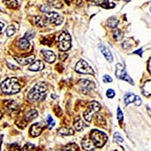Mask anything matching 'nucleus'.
Instances as JSON below:
<instances>
[{"mask_svg":"<svg viewBox=\"0 0 151 151\" xmlns=\"http://www.w3.org/2000/svg\"><path fill=\"white\" fill-rule=\"evenodd\" d=\"M47 89L48 88L45 83H37L29 91L27 95V97L32 102L41 101V100H43L45 97Z\"/></svg>","mask_w":151,"mask_h":151,"instance_id":"obj_1","label":"nucleus"},{"mask_svg":"<svg viewBox=\"0 0 151 151\" xmlns=\"http://www.w3.org/2000/svg\"><path fill=\"white\" fill-rule=\"evenodd\" d=\"M1 88L2 91L6 94H15L19 92L21 86L17 78H10L1 83Z\"/></svg>","mask_w":151,"mask_h":151,"instance_id":"obj_2","label":"nucleus"},{"mask_svg":"<svg viewBox=\"0 0 151 151\" xmlns=\"http://www.w3.org/2000/svg\"><path fill=\"white\" fill-rule=\"evenodd\" d=\"M90 138L96 147H102L106 143L108 137L104 132L94 129L90 133Z\"/></svg>","mask_w":151,"mask_h":151,"instance_id":"obj_3","label":"nucleus"},{"mask_svg":"<svg viewBox=\"0 0 151 151\" xmlns=\"http://www.w3.org/2000/svg\"><path fill=\"white\" fill-rule=\"evenodd\" d=\"M71 47V37L70 33L67 32H63L59 37V49L60 51L66 52Z\"/></svg>","mask_w":151,"mask_h":151,"instance_id":"obj_4","label":"nucleus"},{"mask_svg":"<svg viewBox=\"0 0 151 151\" xmlns=\"http://www.w3.org/2000/svg\"><path fill=\"white\" fill-rule=\"evenodd\" d=\"M100 108H101V105L99 102L96 101L91 102L88 106V108L83 113V117L85 120L88 122H91L93 114L97 112Z\"/></svg>","mask_w":151,"mask_h":151,"instance_id":"obj_5","label":"nucleus"},{"mask_svg":"<svg viewBox=\"0 0 151 151\" xmlns=\"http://www.w3.org/2000/svg\"><path fill=\"white\" fill-rule=\"evenodd\" d=\"M116 76L118 79L128 82L131 85H134V83L131 77L125 71L124 67L120 63H117L116 65Z\"/></svg>","mask_w":151,"mask_h":151,"instance_id":"obj_6","label":"nucleus"},{"mask_svg":"<svg viewBox=\"0 0 151 151\" xmlns=\"http://www.w3.org/2000/svg\"><path fill=\"white\" fill-rule=\"evenodd\" d=\"M75 70L77 72L83 74H94V71L88 63L83 59H81L76 65Z\"/></svg>","mask_w":151,"mask_h":151,"instance_id":"obj_7","label":"nucleus"},{"mask_svg":"<svg viewBox=\"0 0 151 151\" xmlns=\"http://www.w3.org/2000/svg\"><path fill=\"white\" fill-rule=\"evenodd\" d=\"M78 85L81 87L82 91L85 94L91 92L96 87V85L93 82L87 79L79 80Z\"/></svg>","mask_w":151,"mask_h":151,"instance_id":"obj_8","label":"nucleus"},{"mask_svg":"<svg viewBox=\"0 0 151 151\" xmlns=\"http://www.w3.org/2000/svg\"><path fill=\"white\" fill-rule=\"evenodd\" d=\"M45 126L46 124L44 122H41L33 124L30 129V135L34 137L40 135L41 134L43 129L45 128Z\"/></svg>","mask_w":151,"mask_h":151,"instance_id":"obj_9","label":"nucleus"},{"mask_svg":"<svg viewBox=\"0 0 151 151\" xmlns=\"http://www.w3.org/2000/svg\"><path fill=\"white\" fill-rule=\"evenodd\" d=\"M46 18L50 22L59 26L64 21V18L55 12H50L46 15Z\"/></svg>","mask_w":151,"mask_h":151,"instance_id":"obj_10","label":"nucleus"},{"mask_svg":"<svg viewBox=\"0 0 151 151\" xmlns=\"http://www.w3.org/2000/svg\"><path fill=\"white\" fill-rule=\"evenodd\" d=\"M44 59L48 62V63H53L56 60V55L55 54L50 50H42L41 51Z\"/></svg>","mask_w":151,"mask_h":151,"instance_id":"obj_11","label":"nucleus"},{"mask_svg":"<svg viewBox=\"0 0 151 151\" xmlns=\"http://www.w3.org/2000/svg\"><path fill=\"white\" fill-rule=\"evenodd\" d=\"M99 48L100 49V51L102 53L104 56L105 57L106 59L109 62H112L113 60V57L112 55L110 52V50L105 47L104 45L102 44H99L98 45Z\"/></svg>","mask_w":151,"mask_h":151,"instance_id":"obj_12","label":"nucleus"},{"mask_svg":"<svg viewBox=\"0 0 151 151\" xmlns=\"http://www.w3.org/2000/svg\"><path fill=\"white\" fill-rule=\"evenodd\" d=\"M93 2L97 6H101L106 9H112L116 6V4L113 3H110L109 0H93Z\"/></svg>","mask_w":151,"mask_h":151,"instance_id":"obj_13","label":"nucleus"},{"mask_svg":"<svg viewBox=\"0 0 151 151\" xmlns=\"http://www.w3.org/2000/svg\"><path fill=\"white\" fill-rule=\"evenodd\" d=\"M15 59L21 65H27L30 64L35 60V56L31 55L26 58H19V57H15Z\"/></svg>","mask_w":151,"mask_h":151,"instance_id":"obj_14","label":"nucleus"},{"mask_svg":"<svg viewBox=\"0 0 151 151\" xmlns=\"http://www.w3.org/2000/svg\"><path fill=\"white\" fill-rule=\"evenodd\" d=\"M81 145L82 148L86 151H92L96 148L93 142L89 139H83L82 141Z\"/></svg>","mask_w":151,"mask_h":151,"instance_id":"obj_15","label":"nucleus"},{"mask_svg":"<svg viewBox=\"0 0 151 151\" xmlns=\"http://www.w3.org/2000/svg\"><path fill=\"white\" fill-rule=\"evenodd\" d=\"M44 68V64L43 62L41 60H37L30 65L29 67V70L33 71H41Z\"/></svg>","mask_w":151,"mask_h":151,"instance_id":"obj_16","label":"nucleus"},{"mask_svg":"<svg viewBox=\"0 0 151 151\" xmlns=\"http://www.w3.org/2000/svg\"><path fill=\"white\" fill-rule=\"evenodd\" d=\"M35 23L37 26L44 27H45L48 24V19L46 17L41 16H36L35 17Z\"/></svg>","mask_w":151,"mask_h":151,"instance_id":"obj_17","label":"nucleus"},{"mask_svg":"<svg viewBox=\"0 0 151 151\" xmlns=\"http://www.w3.org/2000/svg\"><path fill=\"white\" fill-rule=\"evenodd\" d=\"M38 116V112L35 109H32L29 111L25 116V120L27 122H31L32 120L36 118Z\"/></svg>","mask_w":151,"mask_h":151,"instance_id":"obj_18","label":"nucleus"},{"mask_svg":"<svg viewBox=\"0 0 151 151\" xmlns=\"http://www.w3.org/2000/svg\"><path fill=\"white\" fill-rule=\"evenodd\" d=\"M135 97L136 96L132 93H129L126 94L124 98V101L126 106H127L131 103H134L135 100Z\"/></svg>","mask_w":151,"mask_h":151,"instance_id":"obj_19","label":"nucleus"},{"mask_svg":"<svg viewBox=\"0 0 151 151\" xmlns=\"http://www.w3.org/2000/svg\"><path fill=\"white\" fill-rule=\"evenodd\" d=\"M150 80L146 81L142 87V93L146 97L150 96Z\"/></svg>","mask_w":151,"mask_h":151,"instance_id":"obj_20","label":"nucleus"},{"mask_svg":"<svg viewBox=\"0 0 151 151\" xmlns=\"http://www.w3.org/2000/svg\"><path fill=\"white\" fill-rule=\"evenodd\" d=\"M30 46V42L26 38H21L18 42V47L21 50H27Z\"/></svg>","mask_w":151,"mask_h":151,"instance_id":"obj_21","label":"nucleus"},{"mask_svg":"<svg viewBox=\"0 0 151 151\" xmlns=\"http://www.w3.org/2000/svg\"><path fill=\"white\" fill-rule=\"evenodd\" d=\"M5 106L9 111L10 112L17 111L18 109L17 105L14 102V101H7L5 103Z\"/></svg>","mask_w":151,"mask_h":151,"instance_id":"obj_22","label":"nucleus"},{"mask_svg":"<svg viewBox=\"0 0 151 151\" xmlns=\"http://www.w3.org/2000/svg\"><path fill=\"white\" fill-rule=\"evenodd\" d=\"M119 23V21L115 17H111L108 19V26L111 28H116Z\"/></svg>","mask_w":151,"mask_h":151,"instance_id":"obj_23","label":"nucleus"},{"mask_svg":"<svg viewBox=\"0 0 151 151\" xmlns=\"http://www.w3.org/2000/svg\"><path fill=\"white\" fill-rule=\"evenodd\" d=\"M48 4L56 9H60L63 6V4L59 0H48Z\"/></svg>","mask_w":151,"mask_h":151,"instance_id":"obj_24","label":"nucleus"},{"mask_svg":"<svg viewBox=\"0 0 151 151\" xmlns=\"http://www.w3.org/2000/svg\"><path fill=\"white\" fill-rule=\"evenodd\" d=\"M59 133L63 135H72L74 134V132L71 128H62L59 129Z\"/></svg>","mask_w":151,"mask_h":151,"instance_id":"obj_25","label":"nucleus"},{"mask_svg":"<svg viewBox=\"0 0 151 151\" xmlns=\"http://www.w3.org/2000/svg\"><path fill=\"white\" fill-rule=\"evenodd\" d=\"M124 36L123 32L120 29H116L113 33V37L116 41H120Z\"/></svg>","mask_w":151,"mask_h":151,"instance_id":"obj_26","label":"nucleus"},{"mask_svg":"<svg viewBox=\"0 0 151 151\" xmlns=\"http://www.w3.org/2000/svg\"><path fill=\"white\" fill-rule=\"evenodd\" d=\"M5 4L11 9H15L18 6V2L17 0H4Z\"/></svg>","mask_w":151,"mask_h":151,"instance_id":"obj_27","label":"nucleus"},{"mask_svg":"<svg viewBox=\"0 0 151 151\" xmlns=\"http://www.w3.org/2000/svg\"><path fill=\"white\" fill-rule=\"evenodd\" d=\"M74 127L78 131H81L85 127V123L82 120H79L74 123Z\"/></svg>","mask_w":151,"mask_h":151,"instance_id":"obj_28","label":"nucleus"},{"mask_svg":"<svg viewBox=\"0 0 151 151\" xmlns=\"http://www.w3.org/2000/svg\"><path fill=\"white\" fill-rule=\"evenodd\" d=\"M15 32H16V28L15 27V26H13V25H11V26H9L6 29L7 36L9 37H10L13 35H14Z\"/></svg>","mask_w":151,"mask_h":151,"instance_id":"obj_29","label":"nucleus"},{"mask_svg":"<svg viewBox=\"0 0 151 151\" xmlns=\"http://www.w3.org/2000/svg\"><path fill=\"white\" fill-rule=\"evenodd\" d=\"M47 123H48V128L49 129H51L55 124V121L53 120L52 117L49 115L47 117Z\"/></svg>","mask_w":151,"mask_h":151,"instance_id":"obj_30","label":"nucleus"},{"mask_svg":"<svg viewBox=\"0 0 151 151\" xmlns=\"http://www.w3.org/2000/svg\"><path fill=\"white\" fill-rule=\"evenodd\" d=\"M114 140L115 142L122 143L123 142V138L122 137L121 134L119 132H116L114 135Z\"/></svg>","mask_w":151,"mask_h":151,"instance_id":"obj_31","label":"nucleus"},{"mask_svg":"<svg viewBox=\"0 0 151 151\" xmlns=\"http://www.w3.org/2000/svg\"><path fill=\"white\" fill-rule=\"evenodd\" d=\"M106 96H107L108 98H111V99H112V98H113V97H114L115 96L116 93H115L114 91L113 90L109 89V90H107L106 93Z\"/></svg>","mask_w":151,"mask_h":151,"instance_id":"obj_32","label":"nucleus"},{"mask_svg":"<svg viewBox=\"0 0 151 151\" xmlns=\"http://www.w3.org/2000/svg\"><path fill=\"white\" fill-rule=\"evenodd\" d=\"M10 151H21L20 147L17 144H13L10 146Z\"/></svg>","mask_w":151,"mask_h":151,"instance_id":"obj_33","label":"nucleus"},{"mask_svg":"<svg viewBox=\"0 0 151 151\" xmlns=\"http://www.w3.org/2000/svg\"><path fill=\"white\" fill-rule=\"evenodd\" d=\"M117 119L119 120L120 121H122L123 120V112L121 110V109L119 107L117 109Z\"/></svg>","mask_w":151,"mask_h":151,"instance_id":"obj_34","label":"nucleus"},{"mask_svg":"<svg viewBox=\"0 0 151 151\" xmlns=\"http://www.w3.org/2000/svg\"><path fill=\"white\" fill-rule=\"evenodd\" d=\"M41 12H44V13H48L50 12V7L47 5H42L41 6L40 8Z\"/></svg>","mask_w":151,"mask_h":151,"instance_id":"obj_35","label":"nucleus"},{"mask_svg":"<svg viewBox=\"0 0 151 151\" xmlns=\"http://www.w3.org/2000/svg\"><path fill=\"white\" fill-rule=\"evenodd\" d=\"M34 36H35V33H33L32 32H29L25 35L24 37L25 38H26L27 40H32L34 37Z\"/></svg>","mask_w":151,"mask_h":151,"instance_id":"obj_36","label":"nucleus"},{"mask_svg":"<svg viewBox=\"0 0 151 151\" xmlns=\"http://www.w3.org/2000/svg\"><path fill=\"white\" fill-rule=\"evenodd\" d=\"M134 104L136 105V106H140L141 104H142V100H141V98L138 96H136V97H135V100L134 101Z\"/></svg>","mask_w":151,"mask_h":151,"instance_id":"obj_37","label":"nucleus"},{"mask_svg":"<svg viewBox=\"0 0 151 151\" xmlns=\"http://www.w3.org/2000/svg\"><path fill=\"white\" fill-rule=\"evenodd\" d=\"M103 81L105 83H109L112 81V78L108 75H105L103 77Z\"/></svg>","mask_w":151,"mask_h":151,"instance_id":"obj_38","label":"nucleus"},{"mask_svg":"<svg viewBox=\"0 0 151 151\" xmlns=\"http://www.w3.org/2000/svg\"><path fill=\"white\" fill-rule=\"evenodd\" d=\"M134 53L137 54V55H140V56H142V53H143V50H142V48H140L139 50H137V51L134 52Z\"/></svg>","mask_w":151,"mask_h":151,"instance_id":"obj_39","label":"nucleus"},{"mask_svg":"<svg viewBox=\"0 0 151 151\" xmlns=\"http://www.w3.org/2000/svg\"><path fill=\"white\" fill-rule=\"evenodd\" d=\"M7 65H8V67H9L10 69H12V70H15V69H17V67L16 66L13 65L11 64H7Z\"/></svg>","mask_w":151,"mask_h":151,"instance_id":"obj_40","label":"nucleus"},{"mask_svg":"<svg viewBox=\"0 0 151 151\" xmlns=\"http://www.w3.org/2000/svg\"><path fill=\"white\" fill-rule=\"evenodd\" d=\"M62 151H73V150H72V149H71V146H70V145H69V146H68V147H67L66 149H63Z\"/></svg>","mask_w":151,"mask_h":151,"instance_id":"obj_41","label":"nucleus"},{"mask_svg":"<svg viewBox=\"0 0 151 151\" xmlns=\"http://www.w3.org/2000/svg\"><path fill=\"white\" fill-rule=\"evenodd\" d=\"M29 146L28 145H25L24 146V148L22 149V150H21V151H29Z\"/></svg>","mask_w":151,"mask_h":151,"instance_id":"obj_42","label":"nucleus"},{"mask_svg":"<svg viewBox=\"0 0 151 151\" xmlns=\"http://www.w3.org/2000/svg\"><path fill=\"white\" fill-rule=\"evenodd\" d=\"M4 24H3L2 22H0V33H1V32H2V30H3V29L4 28Z\"/></svg>","mask_w":151,"mask_h":151,"instance_id":"obj_43","label":"nucleus"},{"mask_svg":"<svg viewBox=\"0 0 151 151\" xmlns=\"http://www.w3.org/2000/svg\"><path fill=\"white\" fill-rule=\"evenodd\" d=\"M3 135H0V149H1V146L3 142Z\"/></svg>","mask_w":151,"mask_h":151,"instance_id":"obj_44","label":"nucleus"},{"mask_svg":"<svg viewBox=\"0 0 151 151\" xmlns=\"http://www.w3.org/2000/svg\"><path fill=\"white\" fill-rule=\"evenodd\" d=\"M65 2H66L68 5H70V3L72 1V0H65Z\"/></svg>","mask_w":151,"mask_h":151,"instance_id":"obj_45","label":"nucleus"},{"mask_svg":"<svg viewBox=\"0 0 151 151\" xmlns=\"http://www.w3.org/2000/svg\"><path fill=\"white\" fill-rule=\"evenodd\" d=\"M2 112H1V111H0V119H1V118L2 117Z\"/></svg>","mask_w":151,"mask_h":151,"instance_id":"obj_46","label":"nucleus"}]
</instances>
